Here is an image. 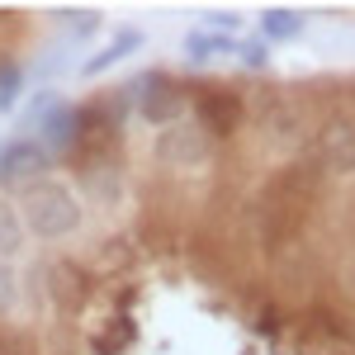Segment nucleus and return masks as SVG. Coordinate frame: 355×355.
Here are the masks:
<instances>
[{
    "mask_svg": "<svg viewBox=\"0 0 355 355\" xmlns=\"http://www.w3.org/2000/svg\"><path fill=\"white\" fill-rule=\"evenodd\" d=\"M81 218L76 199L67 185H33L24 199V223L38 232V237H67Z\"/></svg>",
    "mask_w": 355,
    "mask_h": 355,
    "instance_id": "nucleus-2",
    "label": "nucleus"
},
{
    "mask_svg": "<svg viewBox=\"0 0 355 355\" xmlns=\"http://www.w3.org/2000/svg\"><path fill=\"white\" fill-rule=\"evenodd\" d=\"M15 246H19V218L10 204H0V256H10Z\"/></svg>",
    "mask_w": 355,
    "mask_h": 355,
    "instance_id": "nucleus-6",
    "label": "nucleus"
},
{
    "mask_svg": "<svg viewBox=\"0 0 355 355\" xmlns=\"http://www.w3.org/2000/svg\"><path fill=\"white\" fill-rule=\"evenodd\" d=\"M180 110V95L171 90L166 81H147V95H142V114L152 119V123H162V119H171V114Z\"/></svg>",
    "mask_w": 355,
    "mask_h": 355,
    "instance_id": "nucleus-5",
    "label": "nucleus"
},
{
    "mask_svg": "<svg viewBox=\"0 0 355 355\" xmlns=\"http://www.w3.org/2000/svg\"><path fill=\"white\" fill-rule=\"evenodd\" d=\"M318 157L336 171H355V123L351 119H331L318 137Z\"/></svg>",
    "mask_w": 355,
    "mask_h": 355,
    "instance_id": "nucleus-3",
    "label": "nucleus"
},
{
    "mask_svg": "<svg viewBox=\"0 0 355 355\" xmlns=\"http://www.w3.org/2000/svg\"><path fill=\"white\" fill-rule=\"evenodd\" d=\"M199 119H204L214 133H232L237 119H242V105H237L227 90H204V95H199Z\"/></svg>",
    "mask_w": 355,
    "mask_h": 355,
    "instance_id": "nucleus-4",
    "label": "nucleus"
},
{
    "mask_svg": "<svg viewBox=\"0 0 355 355\" xmlns=\"http://www.w3.org/2000/svg\"><path fill=\"white\" fill-rule=\"evenodd\" d=\"M0 355H28L24 346H15V341H0Z\"/></svg>",
    "mask_w": 355,
    "mask_h": 355,
    "instance_id": "nucleus-7",
    "label": "nucleus"
},
{
    "mask_svg": "<svg viewBox=\"0 0 355 355\" xmlns=\"http://www.w3.org/2000/svg\"><path fill=\"white\" fill-rule=\"evenodd\" d=\"M308 204V175L303 171H284L261 190V242L266 246H284L294 237V227L303 218Z\"/></svg>",
    "mask_w": 355,
    "mask_h": 355,
    "instance_id": "nucleus-1",
    "label": "nucleus"
}]
</instances>
